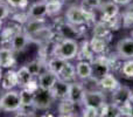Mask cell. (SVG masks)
<instances>
[{
    "instance_id": "obj_13",
    "label": "cell",
    "mask_w": 133,
    "mask_h": 117,
    "mask_svg": "<svg viewBox=\"0 0 133 117\" xmlns=\"http://www.w3.org/2000/svg\"><path fill=\"white\" fill-rule=\"evenodd\" d=\"M69 85H70V82H66V81H63V80H61V78H58V80L55 82V84L53 85V88L50 89L54 98L58 100V101L68 98Z\"/></svg>"
},
{
    "instance_id": "obj_9",
    "label": "cell",
    "mask_w": 133,
    "mask_h": 117,
    "mask_svg": "<svg viewBox=\"0 0 133 117\" xmlns=\"http://www.w3.org/2000/svg\"><path fill=\"white\" fill-rule=\"evenodd\" d=\"M28 44H30L29 35L26 34L23 30H20L12 38L11 42H9V47L14 53H18V52H22L28 46Z\"/></svg>"
},
{
    "instance_id": "obj_5",
    "label": "cell",
    "mask_w": 133,
    "mask_h": 117,
    "mask_svg": "<svg viewBox=\"0 0 133 117\" xmlns=\"http://www.w3.org/2000/svg\"><path fill=\"white\" fill-rule=\"evenodd\" d=\"M54 98L50 90H46L42 88H37L34 91V100H33V106L36 110H48L53 106Z\"/></svg>"
},
{
    "instance_id": "obj_38",
    "label": "cell",
    "mask_w": 133,
    "mask_h": 117,
    "mask_svg": "<svg viewBox=\"0 0 133 117\" xmlns=\"http://www.w3.org/2000/svg\"><path fill=\"white\" fill-rule=\"evenodd\" d=\"M11 15V6L7 2L0 1V20H5Z\"/></svg>"
},
{
    "instance_id": "obj_15",
    "label": "cell",
    "mask_w": 133,
    "mask_h": 117,
    "mask_svg": "<svg viewBox=\"0 0 133 117\" xmlns=\"http://www.w3.org/2000/svg\"><path fill=\"white\" fill-rule=\"evenodd\" d=\"M132 90L126 85H119L117 89L111 91V98H112V103L120 106V104L125 103V102L130 101V95H131Z\"/></svg>"
},
{
    "instance_id": "obj_18",
    "label": "cell",
    "mask_w": 133,
    "mask_h": 117,
    "mask_svg": "<svg viewBox=\"0 0 133 117\" xmlns=\"http://www.w3.org/2000/svg\"><path fill=\"white\" fill-rule=\"evenodd\" d=\"M0 85L1 88L6 91V90H11L18 85V77H16V70H13L9 68L6 73L2 74L1 81H0Z\"/></svg>"
},
{
    "instance_id": "obj_21",
    "label": "cell",
    "mask_w": 133,
    "mask_h": 117,
    "mask_svg": "<svg viewBox=\"0 0 133 117\" xmlns=\"http://www.w3.org/2000/svg\"><path fill=\"white\" fill-rule=\"evenodd\" d=\"M98 85L101 87L102 90L104 91H113L115 89H117L119 87V82L117 81V78L112 75V74H106L105 76H103L102 78L98 80Z\"/></svg>"
},
{
    "instance_id": "obj_3",
    "label": "cell",
    "mask_w": 133,
    "mask_h": 117,
    "mask_svg": "<svg viewBox=\"0 0 133 117\" xmlns=\"http://www.w3.org/2000/svg\"><path fill=\"white\" fill-rule=\"evenodd\" d=\"M54 28L56 29V33L62 39L77 40L79 38H82L83 34H84V30L81 28V26L72 25V23L68 22L65 19L62 18H58V20H55Z\"/></svg>"
},
{
    "instance_id": "obj_19",
    "label": "cell",
    "mask_w": 133,
    "mask_h": 117,
    "mask_svg": "<svg viewBox=\"0 0 133 117\" xmlns=\"http://www.w3.org/2000/svg\"><path fill=\"white\" fill-rule=\"evenodd\" d=\"M76 68V76L79 80H88L92 76V66L90 61H84V60H79L77 64L75 66Z\"/></svg>"
},
{
    "instance_id": "obj_23",
    "label": "cell",
    "mask_w": 133,
    "mask_h": 117,
    "mask_svg": "<svg viewBox=\"0 0 133 117\" xmlns=\"http://www.w3.org/2000/svg\"><path fill=\"white\" fill-rule=\"evenodd\" d=\"M76 68L74 64H71L69 61H65L64 66L62 67L61 71L58 73V78L63 81H66V82H72V81H76Z\"/></svg>"
},
{
    "instance_id": "obj_48",
    "label": "cell",
    "mask_w": 133,
    "mask_h": 117,
    "mask_svg": "<svg viewBox=\"0 0 133 117\" xmlns=\"http://www.w3.org/2000/svg\"><path fill=\"white\" fill-rule=\"evenodd\" d=\"M0 1H4V0H0Z\"/></svg>"
},
{
    "instance_id": "obj_45",
    "label": "cell",
    "mask_w": 133,
    "mask_h": 117,
    "mask_svg": "<svg viewBox=\"0 0 133 117\" xmlns=\"http://www.w3.org/2000/svg\"><path fill=\"white\" fill-rule=\"evenodd\" d=\"M130 102L133 103V91H131V95H130Z\"/></svg>"
},
{
    "instance_id": "obj_31",
    "label": "cell",
    "mask_w": 133,
    "mask_h": 117,
    "mask_svg": "<svg viewBox=\"0 0 133 117\" xmlns=\"http://www.w3.org/2000/svg\"><path fill=\"white\" fill-rule=\"evenodd\" d=\"M26 67L34 77H37L43 71V63H42L41 60H33L29 63L26 64Z\"/></svg>"
},
{
    "instance_id": "obj_29",
    "label": "cell",
    "mask_w": 133,
    "mask_h": 117,
    "mask_svg": "<svg viewBox=\"0 0 133 117\" xmlns=\"http://www.w3.org/2000/svg\"><path fill=\"white\" fill-rule=\"evenodd\" d=\"M65 63V60L58 58V56H55V55H51V58L47 61L46 63V68L48 69V70H51L54 71L55 74H57L61 71V69H62V67L64 66Z\"/></svg>"
},
{
    "instance_id": "obj_16",
    "label": "cell",
    "mask_w": 133,
    "mask_h": 117,
    "mask_svg": "<svg viewBox=\"0 0 133 117\" xmlns=\"http://www.w3.org/2000/svg\"><path fill=\"white\" fill-rule=\"evenodd\" d=\"M99 9H101L102 13V18H101L102 21H108L109 19L119 14V5H117L113 1L102 2Z\"/></svg>"
},
{
    "instance_id": "obj_42",
    "label": "cell",
    "mask_w": 133,
    "mask_h": 117,
    "mask_svg": "<svg viewBox=\"0 0 133 117\" xmlns=\"http://www.w3.org/2000/svg\"><path fill=\"white\" fill-rule=\"evenodd\" d=\"M127 11L129 12H133V2H130L129 6H127Z\"/></svg>"
},
{
    "instance_id": "obj_30",
    "label": "cell",
    "mask_w": 133,
    "mask_h": 117,
    "mask_svg": "<svg viewBox=\"0 0 133 117\" xmlns=\"http://www.w3.org/2000/svg\"><path fill=\"white\" fill-rule=\"evenodd\" d=\"M20 100H21V107H32L33 100H34V93L30 91L27 88H21Z\"/></svg>"
},
{
    "instance_id": "obj_34",
    "label": "cell",
    "mask_w": 133,
    "mask_h": 117,
    "mask_svg": "<svg viewBox=\"0 0 133 117\" xmlns=\"http://www.w3.org/2000/svg\"><path fill=\"white\" fill-rule=\"evenodd\" d=\"M29 19V16H28V14H27V12H22L20 9V12H15V13H13L12 14V18H11V20L12 21H14V22H16V23H20V25H25L26 23V21Z\"/></svg>"
},
{
    "instance_id": "obj_12",
    "label": "cell",
    "mask_w": 133,
    "mask_h": 117,
    "mask_svg": "<svg viewBox=\"0 0 133 117\" xmlns=\"http://www.w3.org/2000/svg\"><path fill=\"white\" fill-rule=\"evenodd\" d=\"M54 38V32L51 29V27L44 26L43 28H41L40 30H37L36 33L29 35L30 42H35V44H48L51 41V39Z\"/></svg>"
},
{
    "instance_id": "obj_20",
    "label": "cell",
    "mask_w": 133,
    "mask_h": 117,
    "mask_svg": "<svg viewBox=\"0 0 133 117\" xmlns=\"http://www.w3.org/2000/svg\"><path fill=\"white\" fill-rule=\"evenodd\" d=\"M44 26H47V22L44 20V18H41V19H28L26 21V23L22 26L23 28V32L28 35H32L34 33H36L37 30H40L41 28H43Z\"/></svg>"
},
{
    "instance_id": "obj_11",
    "label": "cell",
    "mask_w": 133,
    "mask_h": 117,
    "mask_svg": "<svg viewBox=\"0 0 133 117\" xmlns=\"http://www.w3.org/2000/svg\"><path fill=\"white\" fill-rule=\"evenodd\" d=\"M85 87L84 84L77 82V81H72L70 82V85H69V95L68 98L70 101H72L75 104H79L82 103L83 97H84L85 94Z\"/></svg>"
},
{
    "instance_id": "obj_46",
    "label": "cell",
    "mask_w": 133,
    "mask_h": 117,
    "mask_svg": "<svg viewBox=\"0 0 133 117\" xmlns=\"http://www.w3.org/2000/svg\"><path fill=\"white\" fill-rule=\"evenodd\" d=\"M1 77H2V68L0 67V81H1Z\"/></svg>"
},
{
    "instance_id": "obj_8",
    "label": "cell",
    "mask_w": 133,
    "mask_h": 117,
    "mask_svg": "<svg viewBox=\"0 0 133 117\" xmlns=\"http://www.w3.org/2000/svg\"><path fill=\"white\" fill-rule=\"evenodd\" d=\"M116 48L120 59H133V38H124L119 40Z\"/></svg>"
},
{
    "instance_id": "obj_17",
    "label": "cell",
    "mask_w": 133,
    "mask_h": 117,
    "mask_svg": "<svg viewBox=\"0 0 133 117\" xmlns=\"http://www.w3.org/2000/svg\"><path fill=\"white\" fill-rule=\"evenodd\" d=\"M27 14L30 19H41L46 18L47 14V4L41 0V1H36L32 4L27 9Z\"/></svg>"
},
{
    "instance_id": "obj_25",
    "label": "cell",
    "mask_w": 133,
    "mask_h": 117,
    "mask_svg": "<svg viewBox=\"0 0 133 117\" xmlns=\"http://www.w3.org/2000/svg\"><path fill=\"white\" fill-rule=\"evenodd\" d=\"M16 77H18V85L21 88H26L29 82L34 78V76L29 73V70L27 69V67L23 66L20 69L16 70Z\"/></svg>"
},
{
    "instance_id": "obj_35",
    "label": "cell",
    "mask_w": 133,
    "mask_h": 117,
    "mask_svg": "<svg viewBox=\"0 0 133 117\" xmlns=\"http://www.w3.org/2000/svg\"><path fill=\"white\" fill-rule=\"evenodd\" d=\"M102 0H82V4L81 6L85 9H90V11H94L95 8H99L102 5Z\"/></svg>"
},
{
    "instance_id": "obj_47",
    "label": "cell",
    "mask_w": 133,
    "mask_h": 117,
    "mask_svg": "<svg viewBox=\"0 0 133 117\" xmlns=\"http://www.w3.org/2000/svg\"><path fill=\"white\" fill-rule=\"evenodd\" d=\"M131 36L133 38V29H132V32H131Z\"/></svg>"
},
{
    "instance_id": "obj_10",
    "label": "cell",
    "mask_w": 133,
    "mask_h": 117,
    "mask_svg": "<svg viewBox=\"0 0 133 117\" xmlns=\"http://www.w3.org/2000/svg\"><path fill=\"white\" fill-rule=\"evenodd\" d=\"M57 80H58L57 74H55L51 70H48V69L46 68L39 76H37L39 88H42V89H46V90H50Z\"/></svg>"
},
{
    "instance_id": "obj_7",
    "label": "cell",
    "mask_w": 133,
    "mask_h": 117,
    "mask_svg": "<svg viewBox=\"0 0 133 117\" xmlns=\"http://www.w3.org/2000/svg\"><path fill=\"white\" fill-rule=\"evenodd\" d=\"M91 66H92V77L97 78V80H99L103 76H105L106 74H109L111 69L109 59L104 58V56L95 58L91 61Z\"/></svg>"
},
{
    "instance_id": "obj_41",
    "label": "cell",
    "mask_w": 133,
    "mask_h": 117,
    "mask_svg": "<svg viewBox=\"0 0 133 117\" xmlns=\"http://www.w3.org/2000/svg\"><path fill=\"white\" fill-rule=\"evenodd\" d=\"M112 1L116 2L117 5H119V6H125V5H129L132 0H112Z\"/></svg>"
},
{
    "instance_id": "obj_40",
    "label": "cell",
    "mask_w": 133,
    "mask_h": 117,
    "mask_svg": "<svg viewBox=\"0 0 133 117\" xmlns=\"http://www.w3.org/2000/svg\"><path fill=\"white\" fill-rule=\"evenodd\" d=\"M82 115L84 117H97L99 116V109L95 108V107L84 106V109L82 111Z\"/></svg>"
},
{
    "instance_id": "obj_14",
    "label": "cell",
    "mask_w": 133,
    "mask_h": 117,
    "mask_svg": "<svg viewBox=\"0 0 133 117\" xmlns=\"http://www.w3.org/2000/svg\"><path fill=\"white\" fill-rule=\"evenodd\" d=\"M16 64V60L14 56V52L8 47L0 48V67L1 68H14Z\"/></svg>"
},
{
    "instance_id": "obj_24",
    "label": "cell",
    "mask_w": 133,
    "mask_h": 117,
    "mask_svg": "<svg viewBox=\"0 0 133 117\" xmlns=\"http://www.w3.org/2000/svg\"><path fill=\"white\" fill-rule=\"evenodd\" d=\"M90 47H91L92 52L97 55H102L106 52L108 49V40L104 39V38H99V36H95L90 40Z\"/></svg>"
},
{
    "instance_id": "obj_36",
    "label": "cell",
    "mask_w": 133,
    "mask_h": 117,
    "mask_svg": "<svg viewBox=\"0 0 133 117\" xmlns=\"http://www.w3.org/2000/svg\"><path fill=\"white\" fill-rule=\"evenodd\" d=\"M122 21L124 28H133V12H125L122 16Z\"/></svg>"
},
{
    "instance_id": "obj_27",
    "label": "cell",
    "mask_w": 133,
    "mask_h": 117,
    "mask_svg": "<svg viewBox=\"0 0 133 117\" xmlns=\"http://www.w3.org/2000/svg\"><path fill=\"white\" fill-rule=\"evenodd\" d=\"M99 116L102 117H118L120 116L119 107L115 103H104L99 108Z\"/></svg>"
},
{
    "instance_id": "obj_33",
    "label": "cell",
    "mask_w": 133,
    "mask_h": 117,
    "mask_svg": "<svg viewBox=\"0 0 133 117\" xmlns=\"http://www.w3.org/2000/svg\"><path fill=\"white\" fill-rule=\"evenodd\" d=\"M122 74L127 78H133V59H127L122 64Z\"/></svg>"
},
{
    "instance_id": "obj_1",
    "label": "cell",
    "mask_w": 133,
    "mask_h": 117,
    "mask_svg": "<svg viewBox=\"0 0 133 117\" xmlns=\"http://www.w3.org/2000/svg\"><path fill=\"white\" fill-rule=\"evenodd\" d=\"M65 20L76 26L91 25L96 20V14H95L94 11L85 9L82 6L74 5V6H70L66 9Z\"/></svg>"
},
{
    "instance_id": "obj_2",
    "label": "cell",
    "mask_w": 133,
    "mask_h": 117,
    "mask_svg": "<svg viewBox=\"0 0 133 117\" xmlns=\"http://www.w3.org/2000/svg\"><path fill=\"white\" fill-rule=\"evenodd\" d=\"M78 47H79V45L77 44L76 40L60 39V41L55 42V45H54L51 55L58 56L65 61H70L72 59H76L78 53Z\"/></svg>"
},
{
    "instance_id": "obj_39",
    "label": "cell",
    "mask_w": 133,
    "mask_h": 117,
    "mask_svg": "<svg viewBox=\"0 0 133 117\" xmlns=\"http://www.w3.org/2000/svg\"><path fill=\"white\" fill-rule=\"evenodd\" d=\"M119 107V111H120V116H132V107L133 104L130 101L125 102V103L120 104Z\"/></svg>"
},
{
    "instance_id": "obj_49",
    "label": "cell",
    "mask_w": 133,
    "mask_h": 117,
    "mask_svg": "<svg viewBox=\"0 0 133 117\" xmlns=\"http://www.w3.org/2000/svg\"><path fill=\"white\" fill-rule=\"evenodd\" d=\"M64 1H66V0H64Z\"/></svg>"
},
{
    "instance_id": "obj_44",
    "label": "cell",
    "mask_w": 133,
    "mask_h": 117,
    "mask_svg": "<svg viewBox=\"0 0 133 117\" xmlns=\"http://www.w3.org/2000/svg\"><path fill=\"white\" fill-rule=\"evenodd\" d=\"M44 2H50V1H64V0H43Z\"/></svg>"
},
{
    "instance_id": "obj_43",
    "label": "cell",
    "mask_w": 133,
    "mask_h": 117,
    "mask_svg": "<svg viewBox=\"0 0 133 117\" xmlns=\"http://www.w3.org/2000/svg\"><path fill=\"white\" fill-rule=\"evenodd\" d=\"M4 20H0V32L2 30V28H4V22H2Z\"/></svg>"
},
{
    "instance_id": "obj_26",
    "label": "cell",
    "mask_w": 133,
    "mask_h": 117,
    "mask_svg": "<svg viewBox=\"0 0 133 117\" xmlns=\"http://www.w3.org/2000/svg\"><path fill=\"white\" fill-rule=\"evenodd\" d=\"M75 108L76 104L69 98L61 100L58 103V115L60 116H75Z\"/></svg>"
},
{
    "instance_id": "obj_28",
    "label": "cell",
    "mask_w": 133,
    "mask_h": 117,
    "mask_svg": "<svg viewBox=\"0 0 133 117\" xmlns=\"http://www.w3.org/2000/svg\"><path fill=\"white\" fill-rule=\"evenodd\" d=\"M94 35L95 36H99V38H104L109 41L111 38V29L108 27L105 22L103 21H98L94 25Z\"/></svg>"
},
{
    "instance_id": "obj_32",
    "label": "cell",
    "mask_w": 133,
    "mask_h": 117,
    "mask_svg": "<svg viewBox=\"0 0 133 117\" xmlns=\"http://www.w3.org/2000/svg\"><path fill=\"white\" fill-rule=\"evenodd\" d=\"M47 4V14L48 16H54L61 13L63 7V1H50Z\"/></svg>"
},
{
    "instance_id": "obj_4",
    "label": "cell",
    "mask_w": 133,
    "mask_h": 117,
    "mask_svg": "<svg viewBox=\"0 0 133 117\" xmlns=\"http://www.w3.org/2000/svg\"><path fill=\"white\" fill-rule=\"evenodd\" d=\"M21 107L20 91L18 90H6L0 97V111L4 113H18Z\"/></svg>"
},
{
    "instance_id": "obj_6",
    "label": "cell",
    "mask_w": 133,
    "mask_h": 117,
    "mask_svg": "<svg viewBox=\"0 0 133 117\" xmlns=\"http://www.w3.org/2000/svg\"><path fill=\"white\" fill-rule=\"evenodd\" d=\"M82 103L84 106L95 107V108L99 109L104 103H106V97L105 94L101 90L91 89V90H85L84 97H83Z\"/></svg>"
},
{
    "instance_id": "obj_22",
    "label": "cell",
    "mask_w": 133,
    "mask_h": 117,
    "mask_svg": "<svg viewBox=\"0 0 133 117\" xmlns=\"http://www.w3.org/2000/svg\"><path fill=\"white\" fill-rule=\"evenodd\" d=\"M76 59L79 61V60H84V61H90L95 59V53L92 52L91 47H90V42L88 40H84L82 41V44L78 47V53Z\"/></svg>"
},
{
    "instance_id": "obj_37",
    "label": "cell",
    "mask_w": 133,
    "mask_h": 117,
    "mask_svg": "<svg viewBox=\"0 0 133 117\" xmlns=\"http://www.w3.org/2000/svg\"><path fill=\"white\" fill-rule=\"evenodd\" d=\"M6 2L15 9H25L28 6V0H6Z\"/></svg>"
}]
</instances>
